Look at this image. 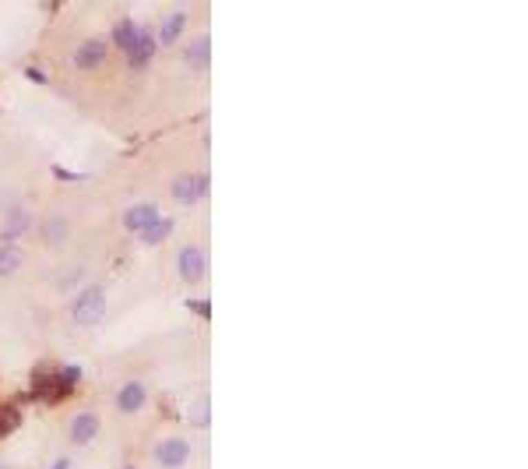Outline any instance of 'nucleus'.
Instances as JSON below:
<instances>
[{
    "mask_svg": "<svg viewBox=\"0 0 528 469\" xmlns=\"http://www.w3.org/2000/svg\"><path fill=\"white\" fill-rule=\"evenodd\" d=\"M71 317H74V325H78V329H92V325H99V321L106 317V289H103V286H88V289H81V297H78L74 307H71Z\"/></svg>",
    "mask_w": 528,
    "mask_h": 469,
    "instance_id": "obj_1",
    "label": "nucleus"
},
{
    "mask_svg": "<svg viewBox=\"0 0 528 469\" xmlns=\"http://www.w3.org/2000/svg\"><path fill=\"white\" fill-rule=\"evenodd\" d=\"M208 194V173H183L173 180V198L180 205H194Z\"/></svg>",
    "mask_w": 528,
    "mask_h": 469,
    "instance_id": "obj_2",
    "label": "nucleus"
},
{
    "mask_svg": "<svg viewBox=\"0 0 528 469\" xmlns=\"http://www.w3.org/2000/svg\"><path fill=\"white\" fill-rule=\"evenodd\" d=\"M155 219H162L155 201H138V205H131V209L123 212V226H127L131 233H145Z\"/></svg>",
    "mask_w": 528,
    "mask_h": 469,
    "instance_id": "obj_3",
    "label": "nucleus"
},
{
    "mask_svg": "<svg viewBox=\"0 0 528 469\" xmlns=\"http://www.w3.org/2000/svg\"><path fill=\"white\" fill-rule=\"evenodd\" d=\"M187 455H191V445L183 441V437H166V441L155 448V462L166 466V469L183 466V462H187Z\"/></svg>",
    "mask_w": 528,
    "mask_h": 469,
    "instance_id": "obj_4",
    "label": "nucleus"
},
{
    "mask_svg": "<svg viewBox=\"0 0 528 469\" xmlns=\"http://www.w3.org/2000/svg\"><path fill=\"white\" fill-rule=\"evenodd\" d=\"M28 226H32V216H28L25 205H11L8 216H4V233H0V240L4 244H14L21 233H28Z\"/></svg>",
    "mask_w": 528,
    "mask_h": 469,
    "instance_id": "obj_5",
    "label": "nucleus"
},
{
    "mask_svg": "<svg viewBox=\"0 0 528 469\" xmlns=\"http://www.w3.org/2000/svg\"><path fill=\"white\" fill-rule=\"evenodd\" d=\"M106 61V39H85L81 46H78V53H74V67H81V71H92V67H99Z\"/></svg>",
    "mask_w": 528,
    "mask_h": 469,
    "instance_id": "obj_6",
    "label": "nucleus"
},
{
    "mask_svg": "<svg viewBox=\"0 0 528 469\" xmlns=\"http://www.w3.org/2000/svg\"><path fill=\"white\" fill-rule=\"evenodd\" d=\"M180 275H183V282H191V286H198L204 279V254L198 247H183L180 251Z\"/></svg>",
    "mask_w": 528,
    "mask_h": 469,
    "instance_id": "obj_7",
    "label": "nucleus"
},
{
    "mask_svg": "<svg viewBox=\"0 0 528 469\" xmlns=\"http://www.w3.org/2000/svg\"><path fill=\"white\" fill-rule=\"evenodd\" d=\"M145 402H148V388L141 385V381H127V385L120 388V395H116V409H120V413H138Z\"/></svg>",
    "mask_w": 528,
    "mask_h": 469,
    "instance_id": "obj_8",
    "label": "nucleus"
},
{
    "mask_svg": "<svg viewBox=\"0 0 528 469\" xmlns=\"http://www.w3.org/2000/svg\"><path fill=\"white\" fill-rule=\"evenodd\" d=\"M39 237H43V244L60 247V244H64V240L71 237L67 219H64V216H46V219H43V226H39Z\"/></svg>",
    "mask_w": 528,
    "mask_h": 469,
    "instance_id": "obj_9",
    "label": "nucleus"
},
{
    "mask_svg": "<svg viewBox=\"0 0 528 469\" xmlns=\"http://www.w3.org/2000/svg\"><path fill=\"white\" fill-rule=\"evenodd\" d=\"M96 434H99V417L96 413L74 417V424H71V445H88Z\"/></svg>",
    "mask_w": 528,
    "mask_h": 469,
    "instance_id": "obj_10",
    "label": "nucleus"
},
{
    "mask_svg": "<svg viewBox=\"0 0 528 469\" xmlns=\"http://www.w3.org/2000/svg\"><path fill=\"white\" fill-rule=\"evenodd\" d=\"M151 53H155V39H151V32H148V28H141L138 50H131V53H127V64H131L134 71H145V67L151 64Z\"/></svg>",
    "mask_w": 528,
    "mask_h": 469,
    "instance_id": "obj_11",
    "label": "nucleus"
},
{
    "mask_svg": "<svg viewBox=\"0 0 528 469\" xmlns=\"http://www.w3.org/2000/svg\"><path fill=\"white\" fill-rule=\"evenodd\" d=\"M138 39H141V28L131 21V18H123V21H116V28H113V43L120 46V50H138Z\"/></svg>",
    "mask_w": 528,
    "mask_h": 469,
    "instance_id": "obj_12",
    "label": "nucleus"
},
{
    "mask_svg": "<svg viewBox=\"0 0 528 469\" xmlns=\"http://www.w3.org/2000/svg\"><path fill=\"white\" fill-rule=\"evenodd\" d=\"M18 269H21V247L0 240V279H4V275H14Z\"/></svg>",
    "mask_w": 528,
    "mask_h": 469,
    "instance_id": "obj_13",
    "label": "nucleus"
},
{
    "mask_svg": "<svg viewBox=\"0 0 528 469\" xmlns=\"http://www.w3.org/2000/svg\"><path fill=\"white\" fill-rule=\"evenodd\" d=\"M169 233H173V222H169V219H155L145 233H138V237H141L145 247H159V244L169 237Z\"/></svg>",
    "mask_w": 528,
    "mask_h": 469,
    "instance_id": "obj_14",
    "label": "nucleus"
},
{
    "mask_svg": "<svg viewBox=\"0 0 528 469\" xmlns=\"http://www.w3.org/2000/svg\"><path fill=\"white\" fill-rule=\"evenodd\" d=\"M183 21H187V14H183V11H176V14H169V18L162 21V32H159V43H162V46H173V43L180 39Z\"/></svg>",
    "mask_w": 528,
    "mask_h": 469,
    "instance_id": "obj_15",
    "label": "nucleus"
},
{
    "mask_svg": "<svg viewBox=\"0 0 528 469\" xmlns=\"http://www.w3.org/2000/svg\"><path fill=\"white\" fill-rule=\"evenodd\" d=\"M208 50H211L208 36H198V39L191 43V50H187V64H191V67H208Z\"/></svg>",
    "mask_w": 528,
    "mask_h": 469,
    "instance_id": "obj_16",
    "label": "nucleus"
},
{
    "mask_svg": "<svg viewBox=\"0 0 528 469\" xmlns=\"http://www.w3.org/2000/svg\"><path fill=\"white\" fill-rule=\"evenodd\" d=\"M32 385H36L39 395H53V392H60V388H67V381H64V377H53V374H39Z\"/></svg>",
    "mask_w": 528,
    "mask_h": 469,
    "instance_id": "obj_17",
    "label": "nucleus"
},
{
    "mask_svg": "<svg viewBox=\"0 0 528 469\" xmlns=\"http://www.w3.org/2000/svg\"><path fill=\"white\" fill-rule=\"evenodd\" d=\"M14 424H18V413L14 409H0V434H8V430H14Z\"/></svg>",
    "mask_w": 528,
    "mask_h": 469,
    "instance_id": "obj_18",
    "label": "nucleus"
},
{
    "mask_svg": "<svg viewBox=\"0 0 528 469\" xmlns=\"http://www.w3.org/2000/svg\"><path fill=\"white\" fill-rule=\"evenodd\" d=\"M194 424H198V427L208 424V399H201V402L194 406Z\"/></svg>",
    "mask_w": 528,
    "mask_h": 469,
    "instance_id": "obj_19",
    "label": "nucleus"
},
{
    "mask_svg": "<svg viewBox=\"0 0 528 469\" xmlns=\"http://www.w3.org/2000/svg\"><path fill=\"white\" fill-rule=\"evenodd\" d=\"M78 279H81V269H78V272H71V275H64V279H60L56 286H60V289H71V286H74Z\"/></svg>",
    "mask_w": 528,
    "mask_h": 469,
    "instance_id": "obj_20",
    "label": "nucleus"
},
{
    "mask_svg": "<svg viewBox=\"0 0 528 469\" xmlns=\"http://www.w3.org/2000/svg\"><path fill=\"white\" fill-rule=\"evenodd\" d=\"M28 78H32V81H46V74H43V71H36V67H28Z\"/></svg>",
    "mask_w": 528,
    "mask_h": 469,
    "instance_id": "obj_21",
    "label": "nucleus"
},
{
    "mask_svg": "<svg viewBox=\"0 0 528 469\" xmlns=\"http://www.w3.org/2000/svg\"><path fill=\"white\" fill-rule=\"evenodd\" d=\"M53 469H71V462H67V459H56V462H53Z\"/></svg>",
    "mask_w": 528,
    "mask_h": 469,
    "instance_id": "obj_22",
    "label": "nucleus"
},
{
    "mask_svg": "<svg viewBox=\"0 0 528 469\" xmlns=\"http://www.w3.org/2000/svg\"><path fill=\"white\" fill-rule=\"evenodd\" d=\"M127 469H134V466H127Z\"/></svg>",
    "mask_w": 528,
    "mask_h": 469,
    "instance_id": "obj_23",
    "label": "nucleus"
}]
</instances>
